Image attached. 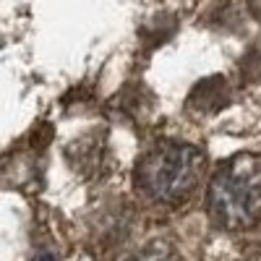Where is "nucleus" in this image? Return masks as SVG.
<instances>
[{
	"mask_svg": "<svg viewBox=\"0 0 261 261\" xmlns=\"http://www.w3.org/2000/svg\"><path fill=\"white\" fill-rule=\"evenodd\" d=\"M206 209L225 230L253 227L261 220V154H235L217 167Z\"/></svg>",
	"mask_w": 261,
	"mask_h": 261,
	"instance_id": "1",
	"label": "nucleus"
},
{
	"mask_svg": "<svg viewBox=\"0 0 261 261\" xmlns=\"http://www.w3.org/2000/svg\"><path fill=\"white\" fill-rule=\"evenodd\" d=\"M206 160L196 146L162 141L151 146L136 165V186L151 201L175 206L188 201L204 178Z\"/></svg>",
	"mask_w": 261,
	"mask_h": 261,
	"instance_id": "2",
	"label": "nucleus"
},
{
	"mask_svg": "<svg viewBox=\"0 0 261 261\" xmlns=\"http://www.w3.org/2000/svg\"><path fill=\"white\" fill-rule=\"evenodd\" d=\"M230 102V86L222 76H209L193 86L188 107L196 113H217Z\"/></svg>",
	"mask_w": 261,
	"mask_h": 261,
	"instance_id": "3",
	"label": "nucleus"
},
{
	"mask_svg": "<svg viewBox=\"0 0 261 261\" xmlns=\"http://www.w3.org/2000/svg\"><path fill=\"white\" fill-rule=\"evenodd\" d=\"M128 261H180V256L165 243H149L139 253H134Z\"/></svg>",
	"mask_w": 261,
	"mask_h": 261,
	"instance_id": "4",
	"label": "nucleus"
},
{
	"mask_svg": "<svg viewBox=\"0 0 261 261\" xmlns=\"http://www.w3.org/2000/svg\"><path fill=\"white\" fill-rule=\"evenodd\" d=\"M248 11H251V16L261 24V0H248Z\"/></svg>",
	"mask_w": 261,
	"mask_h": 261,
	"instance_id": "5",
	"label": "nucleus"
},
{
	"mask_svg": "<svg viewBox=\"0 0 261 261\" xmlns=\"http://www.w3.org/2000/svg\"><path fill=\"white\" fill-rule=\"evenodd\" d=\"M37 261H55V258H53V256H39Z\"/></svg>",
	"mask_w": 261,
	"mask_h": 261,
	"instance_id": "6",
	"label": "nucleus"
}]
</instances>
